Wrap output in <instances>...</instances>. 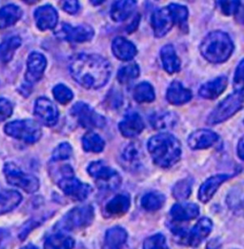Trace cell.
<instances>
[{"label": "cell", "instance_id": "obj_35", "mask_svg": "<svg viewBox=\"0 0 244 249\" xmlns=\"http://www.w3.org/2000/svg\"><path fill=\"white\" fill-rule=\"evenodd\" d=\"M82 146L86 152L100 153L104 149L105 142L101 137L95 132H88L82 139Z\"/></svg>", "mask_w": 244, "mask_h": 249}, {"label": "cell", "instance_id": "obj_15", "mask_svg": "<svg viewBox=\"0 0 244 249\" xmlns=\"http://www.w3.org/2000/svg\"><path fill=\"white\" fill-rule=\"evenodd\" d=\"M199 215V207L193 202H179L173 205L170 210L172 224L187 223Z\"/></svg>", "mask_w": 244, "mask_h": 249}, {"label": "cell", "instance_id": "obj_38", "mask_svg": "<svg viewBox=\"0 0 244 249\" xmlns=\"http://www.w3.org/2000/svg\"><path fill=\"white\" fill-rule=\"evenodd\" d=\"M169 8L172 11V14L174 16L175 24L179 26V28L182 31H187V19H188V10L185 6L172 3L169 5Z\"/></svg>", "mask_w": 244, "mask_h": 249}, {"label": "cell", "instance_id": "obj_22", "mask_svg": "<svg viewBox=\"0 0 244 249\" xmlns=\"http://www.w3.org/2000/svg\"><path fill=\"white\" fill-rule=\"evenodd\" d=\"M228 84V78L226 76H219L213 80H210L203 84L199 90L198 94L200 97L206 100H215L224 92Z\"/></svg>", "mask_w": 244, "mask_h": 249}, {"label": "cell", "instance_id": "obj_32", "mask_svg": "<svg viewBox=\"0 0 244 249\" xmlns=\"http://www.w3.org/2000/svg\"><path fill=\"white\" fill-rule=\"evenodd\" d=\"M74 245L75 242L71 236L64 233H55L46 239L44 249H73Z\"/></svg>", "mask_w": 244, "mask_h": 249}, {"label": "cell", "instance_id": "obj_23", "mask_svg": "<svg viewBox=\"0 0 244 249\" xmlns=\"http://www.w3.org/2000/svg\"><path fill=\"white\" fill-rule=\"evenodd\" d=\"M131 206V199L126 194H120L108 201L104 212L106 216L117 218L125 215Z\"/></svg>", "mask_w": 244, "mask_h": 249}, {"label": "cell", "instance_id": "obj_13", "mask_svg": "<svg viewBox=\"0 0 244 249\" xmlns=\"http://www.w3.org/2000/svg\"><path fill=\"white\" fill-rule=\"evenodd\" d=\"M46 66V57L40 53L33 52L27 60V71L25 75L26 81L30 84L39 81L43 76Z\"/></svg>", "mask_w": 244, "mask_h": 249}, {"label": "cell", "instance_id": "obj_16", "mask_svg": "<svg viewBox=\"0 0 244 249\" xmlns=\"http://www.w3.org/2000/svg\"><path fill=\"white\" fill-rule=\"evenodd\" d=\"M213 222L209 218H201L188 233L185 245L191 248H197L211 234L213 230Z\"/></svg>", "mask_w": 244, "mask_h": 249}, {"label": "cell", "instance_id": "obj_42", "mask_svg": "<svg viewBox=\"0 0 244 249\" xmlns=\"http://www.w3.org/2000/svg\"><path fill=\"white\" fill-rule=\"evenodd\" d=\"M72 153H73L72 146L68 142H62L52 152V160L53 161L65 160L72 156Z\"/></svg>", "mask_w": 244, "mask_h": 249}, {"label": "cell", "instance_id": "obj_44", "mask_svg": "<svg viewBox=\"0 0 244 249\" xmlns=\"http://www.w3.org/2000/svg\"><path fill=\"white\" fill-rule=\"evenodd\" d=\"M234 83L237 87V90L244 89V58L237 67L234 77Z\"/></svg>", "mask_w": 244, "mask_h": 249}, {"label": "cell", "instance_id": "obj_4", "mask_svg": "<svg viewBox=\"0 0 244 249\" xmlns=\"http://www.w3.org/2000/svg\"><path fill=\"white\" fill-rule=\"evenodd\" d=\"M56 184L67 197L76 201L87 199L92 193V187L89 184L81 182L74 176L73 168L69 164L59 167Z\"/></svg>", "mask_w": 244, "mask_h": 249}, {"label": "cell", "instance_id": "obj_6", "mask_svg": "<svg viewBox=\"0 0 244 249\" xmlns=\"http://www.w3.org/2000/svg\"><path fill=\"white\" fill-rule=\"evenodd\" d=\"M244 108V89H240L220 102L210 114L207 123L208 124H219L227 121Z\"/></svg>", "mask_w": 244, "mask_h": 249}, {"label": "cell", "instance_id": "obj_19", "mask_svg": "<svg viewBox=\"0 0 244 249\" xmlns=\"http://www.w3.org/2000/svg\"><path fill=\"white\" fill-rule=\"evenodd\" d=\"M232 176L230 175L220 174L213 176L208 179H206L201 184L198 190V194H197L198 199L203 203H207L208 201H210L216 194V192L218 191V189L221 186V184L226 180H228Z\"/></svg>", "mask_w": 244, "mask_h": 249}, {"label": "cell", "instance_id": "obj_39", "mask_svg": "<svg viewBox=\"0 0 244 249\" xmlns=\"http://www.w3.org/2000/svg\"><path fill=\"white\" fill-rule=\"evenodd\" d=\"M139 73L140 70L139 65L137 63H131L126 66H123L120 69L118 73V79L122 84H125L138 78Z\"/></svg>", "mask_w": 244, "mask_h": 249}, {"label": "cell", "instance_id": "obj_26", "mask_svg": "<svg viewBox=\"0 0 244 249\" xmlns=\"http://www.w3.org/2000/svg\"><path fill=\"white\" fill-rule=\"evenodd\" d=\"M137 6L136 1L122 0L116 1L111 8V18L116 22H122L127 19L135 11Z\"/></svg>", "mask_w": 244, "mask_h": 249}, {"label": "cell", "instance_id": "obj_30", "mask_svg": "<svg viewBox=\"0 0 244 249\" xmlns=\"http://www.w3.org/2000/svg\"><path fill=\"white\" fill-rule=\"evenodd\" d=\"M21 45L19 36H11L0 43V65L10 62L16 53Z\"/></svg>", "mask_w": 244, "mask_h": 249}, {"label": "cell", "instance_id": "obj_9", "mask_svg": "<svg viewBox=\"0 0 244 249\" xmlns=\"http://www.w3.org/2000/svg\"><path fill=\"white\" fill-rule=\"evenodd\" d=\"M3 172L7 181L14 186L21 188L27 193H35L39 189V180L36 177L27 174L14 162L4 165Z\"/></svg>", "mask_w": 244, "mask_h": 249}, {"label": "cell", "instance_id": "obj_29", "mask_svg": "<svg viewBox=\"0 0 244 249\" xmlns=\"http://www.w3.org/2000/svg\"><path fill=\"white\" fill-rule=\"evenodd\" d=\"M22 201V196L15 190L0 192V216L16 209Z\"/></svg>", "mask_w": 244, "mask_h": 249}, {"label": "cell", "instance_id": "obj_43", "mask_svg": "<svg viewBox=\"0 0 244 249\" xmlns=\"http://www.w3.org/2000/svg\"><path fill=\"white\" fill-rule=\"evenodd\" d=\"M217 5L222 14H224L225 16H231V15L237 14L241 6V2L240 1H219L217 2Z\"/></svg>", "mask_w": 244, "mask_h": 249}, {"label": "cell", "instance_id": "obj_3", "mask_svg": "<svg viewBox=\"0 0 244 249\" xmlns=\"http://www.w3.org/2000/svg\"><path fill=\"white\" fill-rule=\"evenodd\" d=\"M202 56L211 63L225 62L234 51V44L229 35L221 31L210 33L199 47Z\"/></svg>", "mask_w": 244, "mask_h": 249}, {"label": "cell", "instance_id": "obj_18", "mask_svg": "<svg viewBox=\"0 0 244 249\" xmlns=\"http://www.w3.org/2000/svg\"><path fill=\"white\" fill-rule=\"evenodd\" d=\"M35 23L39 30H52L57 26L58 16L56 10L51 5L38 7L35 12Z\"/></svg>", "mask_w": 244, "mask_h": 249}, {"label": "cell", "instance_id": "obj_33", "mask_svg": "<svg viewBox=\"0 0 244 249\" xmlns=\"http://www.w3.org/2000/svg\"><path fill=\"white\" fill-rule=\"evenodd\" d=\"M151 124L156 130H166L173 128L177 123V117L171 112H161L151 117Z\"/></svg>", "mask_w": 244, "mask_h": 249}, {"label": "cell", "instance_id": "obj_27", "mask_svg": "<svg viewBox=\"0 0 244 249\" xmlns=\"http://www.w3.org/2000/svg\"><path fill=\"white\" fill-rule=\"evenodd\" d=\"M22 17V10L15 5L8 4L0 9V29L15 25Z\"/></svg>", "mask_w": 244, "mask_h": 249}, {"label": "cell", "instance_id": "obj_12", "mask_svg": "<svg viewBox=\"0 0 244 249\" xmlns=\"http://www.w3.org/2000/svg\"><path fill=\"white\" fill-rule=\"evenodd\" d=\"M151 23L157 37H162L167 35L175 24L169 6L157 10L152 16Z\"/></svg>", "mask_w": 244, "mask_h": 249}, {"label": "cell", "instance_id": "obj_21", "mask_svg": "<svg viewBox=\"0 0 244 249\" xmlns=\"http://www.w3.org/2000/svg\"><path fill=\"white\" fill-rule=\"evenodd\" d=\"M127 241V231L121 226H114L106 231L102 249H124Z\"/></svg>", "mask_w": 244, "mask_h": 249}, {"label": "cell", "instance_id": "obj_31", "mask_svg": "<svg viewBox=\"0 0 244 249\" xmlns=\"http://www.w3.org/2000/svg\"><path fill=\"white\" fill-rule=\"evenodd\" d=\"M141 150L135 143L129 144L122 153V160L125 163V167L132 170L138 169L141 165Z\"/></svg>", "mask_w": 244, "mask_h": 249}, {"label": "cell", "instance_id": "obj_14", "mask_svg": "<svg viewBox=\"0 0 244 249\" xmlns=\"http://www.w3.org/2000/svg\"><path fill=\"white\" fill-rule=\"evenodd\" d=\"M35 114L39 121L46 126H53L56 124L59 112L55 104L47 98H39L35 104Z\"/></svg>", "mask_w": 244, "mask_h": 249}, {"label": "cell", "instance_id": "obj_24", "mask_svg": "<svg viewBox=\"0 0 244 249\" xmlns=\"http://www.w3.org/2000/svg\"><path fill=\"white\" fill-rule=\"evenodd\" d=\"M192 92L179 81H173L166 94L167 100L173 105H183L192 100Z\"/></svg>", "mask_w": 244, "mask_h": 249}, {"label": "cell", "instance_id": "obj_5", "mask_svg": "<svg viewBox=\"0 0 244 249\" xmlns=\"http://www.w3.org/2000/svg\"><path fill=\"white\" fill-rule=\"evenodd\" d=\"M95 219V211L91 205L79 206L70 210L56 224L62 231L74 232L89 227Z\"/></svg>", "mask_w": 244, "mask_h": 249}, {"label": "cell", "instance_id": "obj_17", "mask_svg": "<svg viewBox=\"0 0 244 249\" xmlns=\"http://www.w3.org/2000/svg\"><path fill=\"white\" fill-rule=\"evenodd\" d=\"M219 141V136L210 130L199 129L192 133L188 139V145L191 149H207L212 147Z\"/></svg>", "mask_w": 244, "mask_h": 249}, {"label": "cell", "instance_id": "obj_46", "mask_svg": "<svg viewBox=\"0 0 244 249\" xmlns=\"http://www.w3.org/2000/svg\"><path fill=\"white\" fill-rule=\"evenodd\" d=\"M61 4V8L68 14L74 15L78 12L79 10V3L75 0H70V1H63L60 3Z\"/></svg>", "mask_w": 244, "mask_h": 249}, {"label": "cell", "instance_id": "obj_48", "mask_svg": "<svg viewBox=\"0 0 244 249\" xmlns=\"http://www.w3.org/2000/svg\"><path fill=\"white\" fill-rule=\"evenodd\" d=\"M238 155L240 159L244 160V136L239 141L238 143Z\"/></svg>", "mask_w": 244, "mask_h": 249}, {"label": "cell", "instance_id": "obj_47", "mask_svg": "<svg viewBox=\"0 0 244 249\" xmlns=\"http://www.w3.org/2000/svg\"><path fill=\"white\" fill-rule=\"evenodd\" d=\"M10 232L7 229L0 228V249H6L10 242Z\"/></svg>", "mask_w": 244, "mask_h": 249}, {"label": "cell", "instance_id": "obj_10", "mask_svg": "<svg viewBox=\"0 0 244 249\" xmlns=\"http://www.w3.org/2000/svg\"><path fill=\"white\" fill-rule=\"evenodd\" d=\"M71 114L79 125L84 128H102L106 124L105 118L84 102H76L71 109Z\"/></svg>", "mask_w": 244, "mask_h": 249}, {"label": "cell", "instance_id": "obj_28", "mask_svg": "<svg viewBox=\"0 0 244 249\" xmlns=\"http://www.w3.org/2000/svg\"><path fill=\"white\" fill-rule=\"evenodd\" d=\"M160 58L163 68L168 74H174L180 70V60L172 45H166L161 49Z\"/></svg>", "mask_w": 244, "mask_h": 249}, {"label": "cell", "instance_id": "obj_37", "mask_svg": "<svg viewBox=\"0 0 244 249\" xmlns=\"http://www.w3.org/2000/svg\"><path fill=\"white\" fill-rule=\"evenodd\" d=\"M193 182L194 180L192 178H186L184 179L177 181L174 185L172 190L174 198L177 200H184L188 199L192 193Z\"/></svg>", "mask_w": 244, "mask_h": 249}, {"label": "cell", "instance_id": "obj_49", "mask_svg": "<svg viewBox=\"0 0 244 249\" xmlns=\"http://www.w3.org/2000/svg\"><path fill=\"white\" fill-rule=\"evenodd\" d=\"M21 249H36V248L35 246H33V245H28V246H26V247L22 248Z\"/></svg>", "mask_w": 244, "mask_h": 249}, {"label": "cell", "instance_id": "obj_41", "mask_svg": "<svg viewBox=\"0 0 244 249\" xmlns=\"http://www.w3.org/2000/svg\"><path fill=\"white\" fill-rule=\"evenodd\" d=\"M52 94L54 99L61 104L69 103L73 98V92L63 84L56 85L52 90Z\"/></svg>", "mask_w": 244, "mask_h": 249}, {"label": "cell", "instance_id": "obj_1", "mask_svg": "<svg viewBox=\"0 0 244 249\" xmlns=\"http://www.w3.org/2000/svg\"><path fill=\"white\" fill-rule=\"evenodd\" d=\"M69 70L78 84L93 90L103 87L112 74L109 61L96 53H79L73 56Z\"/></svg>", "mask_w": 244, "mask_h": 249}, {"label": "cell", "instance_id": "obj_34", "mask_svg": "<svg viewBox=\"0 0 244 249\" xmlns=\"http://www.w3.org/2000/svg\"><path fill=\"white\" fill-rule=\"evenodd\" d=\"M165 203V196L159 192H149L141 199V206L150 212L159 210Z\"/></svg>", "mask_w": 244, "mask_h": 249}, {"label": "cell", "instance_id": "obj_40", "mask_svg": "<svg viewBox=\"0 0 244 249\" xmlns=\"http://www.w3.org/2000/svg\"><path fill=\"white\" fill-rule=\"evenodd\" d=\"M142 249H170L168 247V244L166 242V238L158 233L155 234L149 238L143 243Z\"/></svg>", "mask_w": 244, "mask_h": 249}, {"label": "cell", "instance_id": "obj_2", "mask_svg": "<svg viewBox=\"0 0 244 249\" xmlns=\"http://www.w3.org/2000/svg\"><path fill=\"white\" fill-rule=\"evenodd\" d=\"M148 151L157 166L170 168L181 157V144L171 134L161 133L150 139Z\"/></svg>", "mask_w": 244, "mask_h": 249}, {"label": "cell", "instance_id": "obj_7", "mask_svg": "<svg viewBox=\"0 0 244 249\" xmlns=\"http://www.w3.org/2000/svg\"><path fill=\"white\" fill-rule=\"evenodd\" d=\"M88 173L95 179L100 189L114 191L122 185V178L120 173L109 167L102 160L92 162L88 167Z\"/></svg>", "mask_w": 244, "mask_h": 249}, {"label": "cell", "instance_id": "obj_36", "mask_svg": "<svg viewBox=\"0 0 244 249\" xmlns=\"http://www.w3.org/2000/svg\"><path fill=\"white\" fill-rule=\"evenodd\" d=\"M134 99L139 103L153 102L156 99L153 86L148 82H141L138 84L134 89Z\"/></svg>", "mask_w": 244, "mask_h": 249}, {"label": "cell", "instance_id": "obj_20", "mask_svg": "<svg viewBox=\"0 0 244 249\" xmlns=\"http://www.w3.org/2000/svg\"><path fill=\"white\" fill-rule=\"evenodd\" d=\"M121 133L125 138H136L144 129V123L138 113H129L119 125Z\"/></svg>", "mask_w": 244, "mask_h": 249}, {"label": "cell", "instance_id": "obj_11", "mask_svg": "<svg viewBox=\"0 0 244 249\" xmlns=\"http://www.w3.org/2000/svg\"><path fill=\"white\" fill-rule=\"evenodd\" d=\"M54 35L59 39L70 42H87L94 37L95 32L91 26L87 24L73 27L68 23H62Z\"/></svg>", "mask_w": 244, "mask_h": 249}, {"label": "cell", "instance_id": "obj_8", "mask_svg": "<svg viewBox=\"0 0 244 249\" xmlns=\"http://www.w3.org/2000/svg\"><path fill=\"white\" fill-rule=\"evenodd\" d=\"M4 132L8 136L26 143H35L42 136L40 125L33 120H21L9 123L5 125Z\"/></svg>", "mask_w": 244, "mask_h": 249}, {"label": "cell", "instance_id": "obj_25", "mask_svg": "<svg viewBox=\"0 0 244 249\" xmlns=\"http://www.w3.org/2000/svg\"><path fill=\"white\" fill-rule=\"evenodd\" d=\"M112 50L115 56L123 61L133 59L138 53L134 43L122 36L114 39L112 44Z\"/></svg>", "mask_w": 244, "mask_h": 249}, {"label": "cell", "instance_id": "obj_45", "mask_svg": "<svg viewBox=\"0 0 244 249\" xmlns=\"http://www.w3.org/2000/svg\"><path fill=\"white\" fill-rule=\"evenodd\" d=\"M13 113V105L6 99L0 98V117L2 119L9 118Z\"/></svg>", "mask_w": 244, "mask_h": 249}]
</instances>
